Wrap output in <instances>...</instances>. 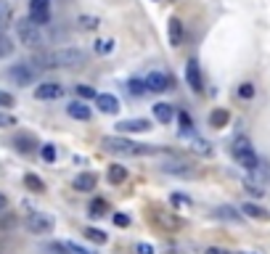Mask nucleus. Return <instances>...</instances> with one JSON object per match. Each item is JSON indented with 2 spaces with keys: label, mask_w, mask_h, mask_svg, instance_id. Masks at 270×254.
<instances>
[{
  "label": "nucleus",
  "mask_w": 270,
  "mask_h": 254,
  "mask_svg": "<svg viewBox=\"0 0 270 254\" xmlns=\"http://www.w3.org/2000/svg\"><path fill=\"white\" fill-rule=\"evenodd\" d=\"M228 122H231L228 109H215L212 114H210V124H212V127H225Z\"/></svg>",
  "instance_id": "nucleus-22"
},
{
  "label": "nucleus",
  "mask_w": 270,
  "mask_h": 254,
  "mask_svg": "<svg viewBox=\"0 0 270 254\" xmlns=\"http://www.w3.org/2000/svg\"><path fill=\"white\" fill-rule=\"evenodd\" d=\"M53 61H56V69H77V67H85L88 53L79 51V48H58V51H53Z\"/></svg>",
  "instance_id": "nucleus-4"
},
{
  "label": "nucleus",
  "mask_w": 270,
  "mask_h": 254,
  "mask_svg": "<svg viewBox=\"0 0 270 254\" xmlns=\"http://www.w3.org/2000/svg\"><path fill=\"white\" fill-rule=\"evenodd\" d=\"M178 122H180V127H183V133H191V130H194V119H191L185 111H180V114H178Z\"/></svg>",
  "instance_id": "nucleus-35"
},
{
  "label": "nucleus",
  "mask_w": 270,
  "mask_h": 254,
  "mask_svg": "<svg viewBox=\"0 0 270 254\" xmlns=\"http://www.w3.org/2000/svg\"><path fill=\"white\" fill-rule=\"evenodd\" d=\"M77 27L85 29V32H93L95 27H98V19H95V16H79V19H77Z\"/></svg>",
  "instance_id": "nucleus-29"
},
{
  "label": "nucleus",
  "mask_w": 270,
  "mask_h": 254,
  "mask_svg": "<svg viewBox=\"0 0 270 254\" xmlns=\"http://www.w3.org/2000/svg\"><path fill=\"white\" fill-rule=\"evenodd\" d=\"M11 24V3L8 0H0V32H6Z\"/></svg>",
  "instance_id": "nucleus-25"
},
{
  "label": "nucleus",
  "mask_w": 270,
  "mask_h": 254,
  "mask_svg": "<svg viewBox=\"0 0 270 254\" xmlns=\"http://www.w3.org/2000/svg\"><path fill=\"white\" fill-rule=\"evenodd\" d=\"M162 172H167V175H194V164L191 162H185V159H180V156H164L162 159Z\"/></svg>",
  "instance_id": "nucleus-9"
},
{
  "label": "nucleus",
  "mask_w": 270,
  "mask_h": 254,
  "mask_svg": "<svg viewBox=\"0 0 270 254\" xmlns=\"http://www.w3.org/2000/svg\"><path fill=\"white\" fill-rule=\"evenodd\" d=\"M175 117V109L170 106V103H154V119L156 122H162V124H167V122H172Z\"/></svg>",
  "instance_id": "nucleus-18"
},
{
  "label": "nucleus",
  "mask_w": 270,
  "mask_h": 254,
  "mask_svg": "<svg viewBox=\"0 0 270 254\" xmlns=\"http://www.w3.org/2000/svg\"><path fill=\"white\" fill-rule=\"evenodd\" d=\"M24 185L32 190V194H45V183L37 178V175H24Z\"/></svg>",
  "instance_id": "nucleus-24"
},
{
  "label": "nucleus",
  "mask_w": 270,
  "mask_h": 254,
  "mask_svg": "<svg viewBox=\"0 0 270 254\" xmlns=\"http://www.w3.org/2000/svg\"><path fill=\"white\" fill-rule=\"evenodd\" d=\"M61 95H64V88L58 82H40L35 88V98H40V101H56Z\"/></svg>",
  "instance_id": "nucleus-12"
},
{
  "label": "nucleus",
  "mask_w": 270,
  "mask_h": 254,
  "mask_svg": "<svg viewBox=\"0 0 270 254\" xmlns=\"http://www.w3.org/2000/svg\"><path fill=\"white\" fill-rule=\"evenodd\" d=\"M13 124H16V119L11 114H6V111H0V127H13Z\"/></svg>",
  "instance_id": "nucleus-38"
},
{
  "label": "nucleus",
  "mask_w": 270,
  "mask_h": 254,
  "mask_svg": "<svg viewBox=\"0 0 270 254\" xmlns=\"http://www.w3.org/2000/svg\"><path fill=\"white\" fill-rule=\"evenodd\" d=\"M194 151L201 154V156H210V154H212V146H210L206 140H194Z\"/></svg>",
  "instance_id": "nucleus-34"
},
{
  "label": "nucleus",
  "mask_w": 270,
  "mask_h": 254,
  "mask_svg": "<svg viewBox=\"0 0 270 254\" xmlns=\"http://www.w3.org/2000/svg\"><path fill=\"white\" fill-rule=\"evenodd\" d=\"M101 149L117 156H143V154H154V146H140V143L119 135H103L101 138Z\"/></svg>",
  "instance_id": "nucleus-1"
},
{
  "label": "nucleus",
  "mask_w": 270,
  "mask_h": 254,
  "mask_svg": "<svg viewBox=\"0 0 270 254\" xmlns=\"http://www.w3.org/2000/svg\"><path fill=\"white\" fill-rule=\"evenodd\" d=\"M6 206H8V199H6V194H0V212H6Z\"/></svg>",
  "instance_id": "nucleus-43"
},
{
  "label": "nucleus",
  "mask_w": 270,
  "mask_h": 254,
  "mask_svg": "<svg viewBox=\"0 0 270 254\" xmlns=\"http://www.w3.org/2000/svg\"><path fill=\"white\" fill-rule=\"evenodd\" d=\"M13 146H16V149H19L22 154H32V151H35V149H37V143H35V140H32L29 135H16V140H13Z\"/></svg>",
  "instance_id": "nucleus-21"
},
{
  "label": "nucleus",
  "mask_w": 270,
  "mask_h": 254,
  "mask_svg": "<svg viewBox=\"0 0 270 254\" xmlns=\"http://www.w3.org/2000/svg\"><path fill=\"white\" fill-rule=\"evenodd\" d=\"M67 114H69L72 119H82V122H88V119H90V106H85L82 101H72V103L67 106Z\"/></svg>",
  "instance_id": "nucleus-17"
},
{
  "label": "nucleus",
  "mask_w": 270,
  "mask_h": 254,
  "mask_svg": "<svg viewBox=\"0 0 270 254\" xmlns=\"http://www.w3.org/2000/svg\"><path fill=\"white\" fill-rule=\"evenodd\" d=\"M95 185H98V178L93 172H79L74 178V190H79V194H90V190H95Z\"/></svg>",
  "instance_id": "nucleus-15"
},
{
  "label": "nucleus",
  "mask_w": 270,
  "mask_h": 254,
  "mask_svg": "<svg viewBox=\"0 0 270 254\" xmlns=\"http://www.w3.org/2000/svg\"><path fill=\"white\" fill-rule=\"evenodd\" d=\"M29 19L40 27L51 24V0H29Z\"/></svg>",
  "instance_id": "nucleus-8"
},
{
  "label": "nucleus",
  "mask_w": 270,
  "mask_h": 254,
  "mask_svg": "<svg viewBox=\"0 0 270 254\" xmlns=\"http://www.w3.org/2000/svg\"><path fill=\"white\" fill-rule=\"evenodd\" d=\"M111 48H114V40H98V43H95V51H98V53H109Z\"/></svg>",
  "instance_id": "nucleus-36"
},
{
  "label": "nucleus",
  "mask_w": 270,
  "mask_h": 254,
  "mask_svg": "<svg viewBox=\"0 0 270 254\" xmlns=\"http://www.w3.org/2000/svg\"><path fill=\"white\" fill-rule=\"evenodd\" d=\"M114 225H117V228H127V225H130V217L122 215V212H119V215H114Z\"/></svg>",
  "instance_id": "nucleus-37"
},
{
  "label": "nucleus",
  "mask_w": 270,
  "mask_h": 254,
  "mask_svg": "<svg viewBox=\"0 0 270 254\" xmlns=\"http://www.w3.org/2000/svg\"><path fill=\"white\" fill-rule=\"evenodd\" d=\"M40 156L45 159L48 164L56 162V146H51V143H48V146H43V149H40Z\"/></svg>",
  "instance_id": "nucleus-32"
},
{
  "label": "nucleus",
  "mask_w": 270,
  "mask_h": 254,
  "mask_svg": "<svg viewBox=\"0 0 270 254\" xmlns=\"http://www.w3.org/2000/svg\"><path fill=\"white\" fill-rule=\"evenodd\" d=\"M170 201H172L175 206H188V204H191V201H188V196H180V194H175Z\"/></svg>",
  "instance_id": "nucleus-40"
},
{
  "label": "nucleus",
  "mask_w": 270,
  "mask_h": 254,
  "mask_svg": "<svg viewBox=\"0 0 270 254\" xmlns=\"http://www.w3.org/2000/svg\"><path fill=\"white\" fill-rule=\"evenodd\" d=\"M53 228H56V220L48 212H29V217H27V230L29 233L48 236V233H53Z\"/></svg>",
  "instance_id": "nucleus-5"
},
{
  "label": "nucleus",
  "mask_w": 270,
  "mask_h": 254,
  "mask_svg": "<svg viewBox=\"0 0 270 254\" xmlns=\"http://www.w3.org/2000/svg\"><path fill=\"white\" fill-rule=\"evenodd\" d=\"M241 212L246 215V217H254V220H270V212H265L262 206H257V204H252V201H246L244 206H241Z\"/></svg>",
  "instance_id": "nucleus-20"
},
{
  "label": "nucleus",
  "mask_w": 270,
  "mask_h": 254,
  "mask_svg": "<svg viewBox=\"0 0 270 254\" xmlns=\"http://www.w3.org/2000/svg\"><path fill=\"white\" fill-rule=\"evenodd\" d=\"M95 103H98V109L103 111V114H117L119 111V101L114 98V95H109V93L95 95Z\"/></svg>",
  "instance_id": "nucleus-16"
},
{
  "label": "nucleus",
  "mask_w": 270,
  "mask_h": 254,
  "mask_svg": "<svg viewBox=\"0 0 270 254\" xmlns=\"http://www.w3.org/2000/svg\"><path fill=\"white\" fill-rule=\"evenodd\" d=\"M185 82L191 85V90H194V93H201L204 90V77H201V69H199L196 58H191L185 64Z\"/></svg>",
  "instance_id": "nucleus-11"
},
{
  "label": "nucleus",
  "mask_w": 270,
  "mask_h": 254,
  "mask_svg": "<svg viewBox=\"0 0 270 254\" xmlns=\"http://www.w3.org/2000/svg\"><path fill=\"white\" fill-rule=\"evenodd\" d=\"M146 88L149 93H164L172 88V77L167 72H149L146 74Z\"/></svg>",
  "instance_id": "nucleus-10"
},
{
  "label": "nucleus",
  "mask_w": 270,
  "mask_h": 254,
  "mask_svg": "<svg viewBox=\"0 0 270 254\" xmlns=\"http://www.w3.org/2000/svg\"><path fill=\"white\" fill-rule=\"evenodd\" d=\"M117 130L124 135V133H146V130H151V122L149 119H122L119 124H117Z\"/></svg>",
  "instance_id": "nucleus-14"
},
{
  "label": "nucleus",
  "mask_w": 270,
  "mask_h": 254,
  "mask_svg": "<svg viewBox=\"0 0 270 254\" xmlns=\"http://www.w3.org/2000/svg\"><path fill=\"white\" fill-rule=\"evenodd\" d=\"M231 154H233V159L238 164H241L244 170H254L257 167V154H254V149H252V140L246 138V135H236L233 138V143H231Z\"/></svg>",
  "instance_id": "nucleus-2"
},
{
  "label": "nucleus",
  "mask_w": 270,
  "mask_h": 254,
  "mask_svg": "<svg viewBox=\"0 0 270 254\" xmlns=\"http://www.w3.org/2000/svg\"><path fill=\"white\" fill-rule=\"evenodd\" d=\"M135 254H154V246L151 244H138L135 246Z\"/></svg>",
  "instance_id": "nucleus-41"
},
{
  "label": "nucleus",
  "mask_w": 270,
  "mask_h": 254,
  "mask_svg": "<svg viewBox=\"0 0 270 254\" xmlns=\"http://www.w3.org/2000/svg\"><path fill=\"white\" fill-rule=\"evenodd\" d=\"M88 209H90V217H103L109 212V201L106 199H93Z\"/></svg>",
  "instance_id": "nucleus-23"
},
{
  "label": "nucleus",
  "mask_w": 270,
  "mask_h": 254,
  "mask_svg": "<svg viewBox=\"0 0 270 254\" xmlns=\"http://www.w3.org/2000/svg\"><path fill=\"white\" fill-rule=\"evenodd\" d=\"M6 77H8V79H13L16 85L27 88V85H35V79H37V69L32 67L29 61H27V64H16V67H11V69L6 72Z\"/></svg>",
  "instance_id": "nucleus-7"
},
{
  "label": "nucleus",
  "mask_w": 270,
  "mask_h": 254,
  "mask_svg": "<svg viewBox=\"0 0 270 254\" xmlns=\"http://www.w3.org/2000/svg\"><path fill=\"white\" fill-rule=\"evenodd\" d=\"M127 175H130V172H127L122 164H111V167H109V172H106V178H109V183H111V185H122V183L127 180Z\"/></svg>",
  "instance_id": "nucleus-19"
},
{
  "label": "nucleus",
  "mask_w": 270,
  "mask_h": 254,
  "mask_svg": "<svg viewBox=\"0 0 270 254\" xmlns=\"http://www.w3.org/2000/svg\"><path fill=\"white\" fill-rule=\"evenodd\" d=\"M167 32H170V45L172 48H180L185 43V29H183V22L178 19V16H172V19H170Z\"/></svg>",
  "instance_id": "nucleus-13"
},
{
  "label": "nucleus",
  "mask_w": 270,
  "mask_h": 254,
  "mask_svg": "<svg viewBox=\"0 0 270 254\" xmlns=\"http://www.w3.org/2000/svg\"><path fill=\"white\" fill-rule=\"evenodd\" d=\"M16 37H19V43L27 45V48H43V43H45L43 32H40V24H35L29 16L16 22Z\"/></svg>",
  "instance_id": "nucleus-3"
},
{
  "label": "nucleus",
  "mask_w": 270,
  "mask_h": 254,
  "mask_svg": "<svg viewBox=\"0 0 270 254\" xmlns=\"http://www.w3.org/2000/svg\"><path fill=\"white\" fill-rule=\"evenodd\" d=\"M11 53H13V43H11V37L6 35V32H0V58H6Z\"/></svg>",
  "instance_id": "nucleus-28"
},
{
  "label": "nucleus",
  "mask_w": 270,
  "mask_h": 254,
  "mask_svg": "<svg viewBox=\"0 0 270 254\" xmlns=\"http://www.w3.org/2000/svg\"><path fill=\"white\" fill-rule=\"evenodd\" d=\"M82 233H85L88 241H93V244H106V241H109V236H106L103 230H98V228H85Z\"/></svg>",
  "instance_id": "nucleus-26"
},
{
  "label": "nucleus",
  "mask_w": 270,
  "mask_h": 254,
  "mask_svg": "<svg viewBox=\"0 0 270 254\" xmlns=\"http://www.w3.org/2000/svg\"><path fill=\"white\" fill-rule=\"evenodd\" d=\"M74 93L79 95V98H95V95H98V93H95L90 85H77V88H74Z\"/></svg>",
  "instance_id": "nucleus-33"
},
{
  "label": "nucleus",
  "mask_w": 270,
  "mask_h": 254,
  "mask_svg": "<svg viewBox=\"0 0 270 254\" xmlns=\"http://www.w3.org/2000/svg\"><path fill=\"white\" fill-rule=\"evenodd\" d=\"M238 98L252 101V98H254V85H252V82H241V85H238Z\"/></svg>",
  "instance_id": "nucleus-31"
},
{
  "label": "nucleus",
  "mask_w": 270,
  "mask_h": 254,
  "mask_svg": "<svg viewBox=\"0 0 270 254\" xmlns=\"http://www.w3.org/2000/svg\"><path fill=\"white\" fill-rule=\"evenodd\" d=\"M217 217H220V220H231V222H241V220H244V215H236L233 206H220V209H217Z\"/></svg>",
  "instance_id": "nucleus-27"
},
{
  "label": "nucleus",
  "mask_w": 270,
  "mask_h": 254,
  "mask_svg": "<svg viewBox=\"0 0 270 254\" xmlns=\"http://www.w3.org/2000/svg\"><path fill=\"white\" fill-rule=\"evenodd\" d=\"M127 90H130L133 95H143V93H149L146 79H130V82H127Z\"/></svg>",
  "instance_id": "nucleus-30"
},
{
  "label": "nucleus",
  "mask_w": 270,
  "mask_h": 254,
  "mask_svg": "<svg viewBox=\"0 0 270 254\" xmlns=\"http://www.w3.org/2000/svg\"><path fill=\"white\" fill-rule=\"evenodd\" d=\"M0 106H13V95L11 93H3V90H0Z\"/></svg>",
  "instance_id": "nucleus-39"
},
{
  "label": "nucleus",
  "mask_w": 270,
  "mask_h": 254,
  "mask_svg": "<svg viewBox=\"0 0 270 254\" xmlns=\"http://www.w3.org/2000/svg\"><path fill=\"white\" fill-rule=\"evenodd\" d=\"M204 254H231V251L228 249H220V246H206Z\"/></svg>",
  "instance_id": "nucleus-42"
},
{
  "label": "nucleus",
  "mask_w": 270,
  "mask_h": 254,
  "mask_svg": "<svg viewBox=\"0 0 270 254\" xmlns=\"http://www.w3.org/2000/svg\"><path fill=\"white\" fill-rule=\"evenodd\" d=\"M149 217H151V225L156 230H162V233H175V230L183 228L180 217H175L172 212H164V209H151Z\"/></svg>",
  "instance_id": "nucleus-6"
}]
</instances>
